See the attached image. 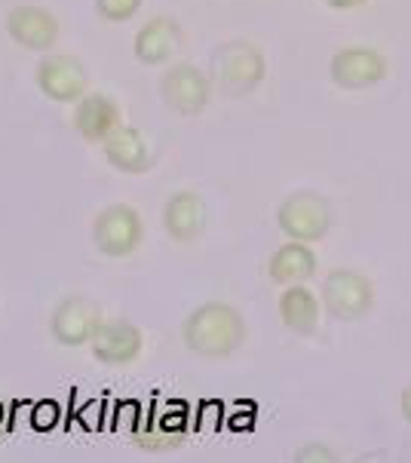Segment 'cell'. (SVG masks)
<instances>
[{
	"label": "cell",
	"instance_id": "obj_1",
	"mask_svg": "<svg viewBox=\"0 0 411 463\" xmlns=\"http://www.w3.org/2000/svg\"><path fill=\"white\" fill-rule=\"evenodd\" d=\"M181 335H185V344L194 353L209 359H221L243 347V341H246V323H243L240 310L231 307V304L212 301L196 307L187 317Z\"/></svg>",
	"mask_w": 411,
	"mask_h": 463
},
{
	"label": "cell",
	"instance_id": "obj_6",
	"mask_svg": "<svg viewBox=\"0 0 411 463\" xmlns=\"http://www.w3.org/2000/svg\"><path fill=\"white\" fill-rule=\"evenodd\" d=\"M209 96H212L209 74L196 65H187V61L172 65L160 80V99L166 101V108H172L176 114L191 117V114L206 111Z\"/></svg>",
	"mask_w": 411,
	"mask_h": 463
},
{
	"label": "cell",
	"instance_id": "obj_9",
	"mask_svg": "<svg viewBox=\"0 0 411 463\" xmlns=\"http://www.w3.org/2000/svg\"><path fill=\"white\" fill-rule=\"evenodd\" d=\"M101 326V307L86 295H71L53 313V335L55 341L77 347L83 341H92L96 328Z\"/></svg>",
	"mask_w": 411,
	"mask_h": 463
},
{
	"label": "cell",
	"instance_id": "obj_3",
	"mask_svg": "<svg viewBox=\"0 0 411 463\" xmlns=\"http://www.w3.org/2000/svg\"><path fill=\"white\" fill-rule=\"evenodd\" d=\"M276 224L289 240L316 242L331 231V206L316 191H295L276 209Z\"/></svg>",
	"mask_w": 411,
	"mask_h": 463
},
{
	"label": "cell",
	"instance_id": "obj_5",
	"mask_svg": "<svg viewBox=\"0 0 411 463\" xmlns=\"http://www.w3.org/2000/svg\"><path fill=\"white\" fill-rule=\"evenodd\" d=\"M92 237H96L99 252L110 258H126L141 246L145 224H141V215L136 209L126 206V203H117V206L99 212L96 224H92Z\"/></svg>",
	"mask_w": 411,
	"mask_h": 463
},
{
	"label": "cell",
	"instance_id": "obj_22",
	"mask_svg": "<svg viewBox=\"0 0 411 463\" xmlns=\"http://www.w3.org/2000/svg\"><path fill=\"white\" fill-rule=\"evenodd\" d=\"M399 408H402V418H406L411 423V383L406 390H402V396H399Z\"/></svg>",
	"mask_w": 411,
	"mask_h": 463
},
{
	"label": "cell",
	"instance_id": "obj_8",
	"mask_svg": "<svg viewBox=\"0 0 411 463\" xmlns=\"http://www.w3.org/2000/svg\"><path fill=\"white\" fill-rule=\"evenodd\" d=\"M37 86L53 101H77L86 96L90 74L81 59L65 56V52H50L41 65H37Z\"/></svg>",
	"mask_w": 411,
	"mask_h": 463
},
{
	"label": "cell",
	"instance_id": "obj_23",
	"mask_svg": "<svg viewBox=\"0 0 411 463\" xmlns=\"http://www.w3.org/2000/svg\"><path fill=\"white\" fill-rule=\"evenodd\" d=\"M50 414H53V405L46 402V405H41V420H37V427H50Z\"/></svg>",
	"mask_w": 411,
	"mask_h": 463
},
{
	"label": "cell",
	"instance_id": "obj_16",
	"mask_svg": "<svg viewBox=\"0 0 411 463\" xmlns=\"http://www.w3.org/2000/svg\"><path fill=\"white\" fill-rule=\"evenodd\" d=\"M117 127H120V108L114 105V99L101 96V92H90V96L77 99L74 129L86 141H105Z\"/></svg>",
	"mask_w": 411,
	"mask_h": 463
},
{
	"label": "cell",
	"instance_id": "obj_18",
	"mask_svg": "<svg viewBox=\"0 0 411 463\" xmlns=\"http://www.w3.org/2000/svg\"><path fill=\"white\" fill-rule=\"evenodd\" d=\"M267 273H271L273 282H282V286H295V282L311 279L316 273V255L307 242L292 240L286 246H280L271 255V264H267Z\"/></svg>",
	"mask_w": 411,
	"mask_h": 463
},
{
	"label": "cell",
	"instance_id": "obj_14",
	"mask_svg": "<svg viewBox=\"0 0 411 463\" xmlns=\"http://www.w3.org/2000/svg\"><path fill=\"white\" fill-rule=\"evenodd\" d=\"M163 224L176 242H191L206 231V203L200 194L194 191H178L166 200L163 209Z\"/></svg>",
	"mask_w": 411,
	"mask_h": 463
},
{
	"label": "cell",
	"instance_id": "obj_4",
	"mask_svg": "<svg viewBox=\"0 0 411 463\" xmlns=\"http://www.w3.org/2000/svg\"><path fill=\"white\" fill-rule=\"evenodd\" d=\"M371 304H375V286L366 273L338 267L322 279V307L329 310V317L353 323V319L366 317Z\"/></svg>",
	"mask_w": 411,
	"mask_h": 463
},
{
	"label": "cell",
	"instance_id": "obj_24",
	"mask_svg": "<svg viewBox=\"0 0 411 463\" xmlns=\"http://www.w3.org/2000/svg\"><path fill=\"white\" fill-rule=\"evenodd\" d=\"M0 420H4V408H0Z\"/></svg>",
	"mask_w": 411,
	"mask_h": 463
},
{
	"label": "cell",
	"instance_id": "obj_20",
	"mask_svg": "<svg viewBox=\"0 0 411 463\" xmlns=\"http://www.w3.org/2000/svg\"><path fill=\"white\" fill-rule=\"evenodd\" d=\"M338 454L329 449V445H322V442H313V445H307V449H301L295 454V460H335Z\"/></svg>",
	"mask_w": 411,
	"mask_h": 463
},
{
	"label": "cell",
	"instance_id": "obj_13",
	"mask_svg": "<svg viewBox=\"0 0 411 463\" xmlns=\"http://www.w3.org/2000/svg\"><path fill=\"white\" fill-rule=\"evenodd\" d=\"M185 43L181 25L169 15H157V19L145 22L136 34V59L145 65H163L178 52V46Z\"/></svg>",
	"mask_w": 411,
	"mask_h": 463
},
{
	"label": "cell",
	"instance_id": "obj_10",
	"mask_svg": "<svg viewBox=\"0 0 411 463\" xmlns=\"http://www.w3.org/2000/svg\"><path fill=\"white\" fill-rule=\"evenodd\" d=\"M6 31L28 50H53L59 41V19L34 4H19L6 13Z\"/></svg>",
	"mask_w": 411,
	"mask_h": 463
},
{
	"label": "cell",
	"instance_id": "obj_11",
	"mask_svg": "<svg viewBox=\"0 0 411 463\" xmlns=\"http://www.w3.org/2000/svg\"><path fill=\"white\" fill-rule=\"evenodd\" d=\"M132 439L139 442V449L145 451H166V449H178L187 439V418L185 411L176 405L163 408V411H151L139 420V427L132 430Z\"/></svg>",
	"mask_w": 411,
	"mask_h": 463
},
{
	"label": "cell",
	"instance_id": "obj_21",
	"mask_svg": "<svg viewBox=\"0 0 411 463\" xmlns=\"http://www.w3.org/2000/svg\"><path fill=\"white\" fill-rule=\"evenodd\" d=\"M322 4H329L331 10H357V6L368 4V0H322Z\"/></svg>",
	"mask_w": 411,
	"mask_h": 463
},
{
	"label": "cell",
	"instance_id": "obj_19",
	"mask_svg": "<svg viewBox=\"0 0 411 463\" xmlns=\"http://www.w3.org/2000/svg\"><path fill=\"white\" fill-rule=\"evenodd\" d=\"M96 10L108 22H126L141 10V0H96Z\"/></svg>",
	"mask_w": 411,
	"mask_h": 463
},
{
	"label": "cell",
	"instance_id": "obj_7",
	"mask_svg": "<svg viewBox=\"0 0 411 463\" xmlns=\"http://www.w3.org/2000/svg\"><path fill=\"white\" fill-rule=\"evenodd\" d=\"M329 77L341 90H368V86H378L387 77V59L384 52L371 50V46H344L331 56Z\"/></svg>",
	"mask_w": 411,
	"mask_h": 463
},
{
	"label": "cell",
	"instance_id": "obj_17",
	"mask_svg": "<svg viewBox=\"0 0 411 463\" xmlns=\"http://www.w3.org/2000/svg\"><path fill=\"white\" fill-rule=\"evenodd\" d=\"M280 319L286 323L289 332L311 337L320 326V298L301 282L286 286V292L280 298Z\"/></svg>",
	"mask_w": 411,
	"mask_h": 463
},
{
	"label": "cell",
	"instance_id": "obj_2",
	"mask_svg": "<svg viewBox=\"0 0 411 463\" xmlns=\"http://www.w3.org/2000/svg\"><path fill=\"white\" fill-rule=\"evenodd\" d=\"M267 74L264 52L252 41L218 43L209 59V83L221 96H246L258 90Z\"/></svg>",
	"mask_w": 411,
	"mask_h": 463
},
{
	"label": "cell",
	"instance_id": "obj_12",
	"mask_svg": "<svg viewBox=\"0 0 411 463\" xmlns=\"http://www.w3.org/2000/svg\"><path fill=\"white\" fill-rule=\"evenodd\" d=\"M141 353V332L126 319L101 323L92 335V356L105 365H129Z\"/></svg>",
	"mask_w": 411,
	"mask_h": 463
},
{
	"label": "cell",
	"instance_id": "obj_15",
	"mask_svg": "<svg viewBox=\"0 0 411 463\" xmlns=\"http://www.w3.org/2000/svg\"><path fill=\"white\" fill-rule=\"evenodd\" d=\"M105 156L110 166L129 172V175H139V172L151 169V163H154V151H151V145H148V138L141 136L136 127H123V123L105 138Z\"/></svg>",
	"mask_w": 411,
	"mask_h": 463
}]
</instances>
